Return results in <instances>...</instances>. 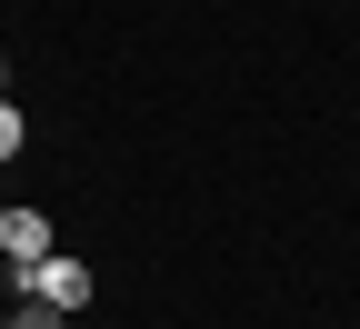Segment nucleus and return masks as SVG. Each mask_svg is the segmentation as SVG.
<instances>
[{
  "label": "nucleus",
  "instance_id": "7ed1b4c3",
  "mask_svg": "<svg viewBox=\"0 0 360 329\" xmlns=\"http://www.w3.org/2000/svg\"><path fill=\"white\" fill-rule=\"evenodd\" d=\"M11 329H70V309H51V300H20V309H11Z\"/></svg>",
  "mask_w": 360,
  "mask_h": 329
},
{
  "label": "nucleus",
  "instance_id": "39448f33",
  "mask_svg": "<svg viewBox=\"0 0 360 329\" xmlns=\"http://www.w3.org/2000/svg\"><path fill=\"white\" fill-rule=\"evenodd\" d=\"M0 90H11V60H0Z\"/></svg>",
  "mask_w": 360,
  "mask_h": 329
},
{
  "label": "nucleus",
  "instance_id": "20e7f679",
  "mask_svg": "<svg viewBox=\"0 0 360 329\" xmlns=\"http://www.w3.org/2000/svg\"><path fill=\"white\" fill-rule=\"evenodd\" d=\"M0 160H20V100L0 90Z\"/></svg>",
  "mask_w": 360,
  "mask_h": 329
},
{
  "label": "nucleus",
  "instance_id": "423d86ee",
  "mask_svg": "<svg viewBox=\"0 0 360 329\" xmlns=\"http://www.w3.org/2000/svg\"><path fill=\"white\" fill-rule=\"evenodd\" d=\"M0 329H11V309H0Z\"/></svg>",
  "mask_w": 360,
  "mask_h": 329
},
{
  "label": "nucleus",
  "instance_id": "f03ea898",
  "mask_svg": "<svg viewBox=\"0 0 360 329\" xmlns=\"http://www.w3.org/2000/svg\"><path fill=\"white\" fill-rule=\"evenodd\" d=\"M0 260H11V279L30 260H51V220H40V210H0Z\"/></svg>",
  "mask_w": 360,
  "mask_h": 329
},
{
  "label": "nucleus",
  "instance_id": "f257e3e1",
  "mask_svg": "<svg viewBox=\"0 0 360 329\" xmlns=\"http://www.w3.org/2000/svg\"><path fill=\"white\" fill-rule=\"evenodd\" d=\"M20 300H51V309H80V300H90V269H80L70 250H51V260H30V269H20Z\"/></svg>",
  "mask_w": 360,
  "mask_h": 329
}]
</instances>
